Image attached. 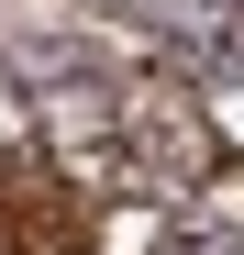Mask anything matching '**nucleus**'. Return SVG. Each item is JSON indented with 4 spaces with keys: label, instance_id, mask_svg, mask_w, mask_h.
Segmentation results:
<instances>
[{
    "label": "nucleus",
    "instance_id": "obj_1",
    "mask_svg": "<svg viewBox=\"0 0 244 255\" xmlns=\"http://www.w3.org/2000/svg\"><path fill=\"white\" fill-rule=\"evenodd\" d=\"M111 22H133L167 67L189 78H233L244 89V0H100Z\"/></svg>",
    "mask_w": 244,
    "mask_h": 255
}]
</instances>
